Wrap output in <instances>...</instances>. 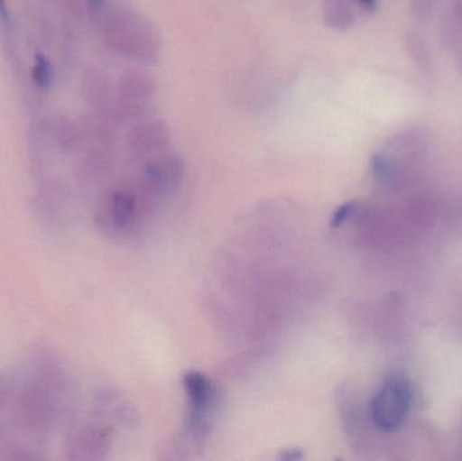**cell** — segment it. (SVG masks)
Wrapping results in <instances>:
<instances>
[{
    "label": "cell",
    "instance_id": "1",
    "mask_svg": "<svg viewBox=\"0 0 462 461\" xmlns=\"http://www.w3.org/2000/svg\"><path fill=\"white\" fill-rule=\"evenodd\" d=\"M67 387L65 373L54 357L43 355L35 375L24 384L18 397V419L30 432L45 435L56 427Z\"/></svg>",
    "mask_w": 462,
    "mask_h": 461
},
{
    "label": "cell",
    "instance_id": "2",
    "mask_svg": "<svg viewBox=\"0 0 462 461\" xmlns=\"http://www.w3.org/2000/svg\"><path fill=\"white\" fill-rule=\"evenodd\" d=\"M103 40L111 53L141 64L159 60L162 41L146 16L130 8H114L102 21Z\"/></svg>",
    "mask_w": 462,
    "mask_h": 461
},
{
    "label": "cell",
    "instance_id": "3",
    "mask_svg": "<svg viewBox=\"0 0 462 461\" xmlns=\"http://www.w3.org/2000/svg\"><path fill=\"white\" fill-rule=\"evenodd\" d=\"M156 91V80L148 72L127 70L122 73L116 86V97L111 111L113 124L140 121L148 114Z\"/></svg>",
    "mask_w": 462,
    "mask_h": 461
},
{
    "label": "cell",
    "instance_id": "4",
    "mask_svg": "<svg viewBox=\"0 0 462 461\" xmlns=\"http://www.w3.org/2000/svg\"><path fill=\"white\" fill-rule=\"evenodd\" d=\"M412 403V389L409 379L402 373H391L374 395L371 417L383 432H393L409 416Z\"/></svg>",
    "mask_w": 462,
    "mask_h": 461
},
{
    "label": "cell",
    "instance_id": "5",
    "mask_svg": "<svg viewBox=\"0 0 462 461\" xmlns=\"http://www.w3.org/2000/svg\"><path fill=\"white\" fill-rule=\"evenodd\" d=\"M189 398L187 430L195 441H205L210 432V420L218 403V392L205 373L189 371L183 378Z\"/></svg>",
    "mask_w": 462,
    "mask_h": 461
},
{
    "label": "cell",
    "instance_id": "6",
    "mask_svg": "<svg viewBox=\"0 0 462 461\" xmlns=\"http://www.w3.org/2000/svg\"><path fill=\"white\" fill-rule=\"evenodd\" d=\"M80 94L94 114L106 116L111 121L116 87L105 70L97 67H88L84 69L80 80Z\"/></svg>",
    "mask_w": 462,
    "mask_h": 461
},
{
    "label": "cell",
    "instance_id": "7",
    "mask_svg": "<svg viewBox=\"0 0 462 461\" xmlns=\"http://www.w3.org/2000/svg\"><path fill=\"white\" fill-rule=\"evenodd\" d=\"M170 129L162 119H146L133 124L127 134V146L138 157L159 156L170 145Z\"/></svg>",
    "mask_w": 462,
    "mask_h": 461
},
{
    "label": "cell",
    "instance_id": "8",
    "mask_svg": "<svg viewBox=\"0 0 462 461\" xmlns=\"http://www.w3.org/2000/svg\"><path fill=\"white\" fill-rule=\"evenodd\" d=\"M137 197L127 189H114L106 198L100 211L102 224L108 229L125 232L134 225L138 216Z\"/></svg>",
    "mask_w": 462,
    "mask_h": 461
},
{
    "label": "cell",
    "instance_id": "9",
    "mask_svg": "<svg viewBox=\"0 0 462 461\" xmlns=\"http://www.w3.org/2000/svg\"><path fill=\"white\" fill-rule=\"evenodd\" d=\"M184 164L178 156H157L143 168L145 186L156 194H165L178 189L183 180Z\"/></svg>",
    "mask_w": 462,
    "mask_h": 461
},
{
    "label": "cell",
    "instance_id": "10",
    "mask_svg": "<svg viewBox=\"0 0 462 461\" xmlns=\"http://www.w3.org/2000/svg\"><path fill=\"white\" fill-rule=\"evenodd\" d=\"M46 134L61 153L69 154L80 151L87 143V132L83 122L67 115L53 116L46 124Z\"/></svg>",
    "mask_w": 462,
    "mask_h": 461
},
{
    "label": "cell",
    "instance_id": "11",
    "mask_svg": "<svg viewBox=\"0 0 462 461\" xmlns=\"http://www.w3.org/2000/svg\"><path fill=\"white\" fill-rule=\"evenodd\" d=\"M106 438L95 428H81L68 438V457L72 460H92L105 451Z\"/></svg>",
    "mask_w": 462,
    "mask_h": 461
},
{
    "label": "cell",
    "instance_id": "12",
    "mask_svg": "<svg viewBox=\"0 0 462 461\" xmlns=\"http://www.w3.org/2000/svg\"><path fill=\"white\" fill-rule=\"evenodd\" d=\"M323 21L334 30H346L353 26L356 18L349 0H322Z\"/></svg>",
    "mask_w": 462,
    "mask_h": 461
},
{
    "label": "cell",
    "instance_id": "13",
    "mask_svg": "<svg viewBox=\"0 0 462 461\" xmlns=\"http://www.w3.org/2000/svg\"><path fill=\"white\" fill-rule=\"evenodd\" d=\"M32 83L41 91H49L54 84L56 72L53 64L45 54L37 51L32 59V70H30Z\"/></svg>",
    "mask_w": 462,
    "mask_h": 461
},
{
    "label": "cell",
    "instance_id": "14",
    "mask_svg": "<svg viewBox=\"0 0 462 461\" xmlns=\"http://www.w3.org/2000/svg\"><path fill=\"white\" fill-rule=\"evenodd\" d=\"M0 30H2L3 42L8 48L14 46L13 16H11L8 0H0Z\"/></svg>",
    "mask_w": 462,
    "mask_h": 461
},
{
    "label": "cell",
    "instance_id": "15",
    "mask_svg": "<svg viewBox=\"0 0 462 461\" xmlns=\"http://www.w3.org/2000/svg\"><path fill=\"white\" fill-rule=\"evenodd\" d=\"M84 7L89 19L95 23H100L105 18L106 7H107V0H83Z\"/></svg>",
    "mask_w": 462,
    "mask_h": 461
},
{
    "label": "cell",
    "instance_id": "16",
    "mask_svg": "<svg viewBox=\"0 0 462 461\" xmlns=\"http://www.w3.org/2000/svg\"><path fill=\"white\" fill-rule=\"evenodd\" d=\"M356 208H357V203L349 202L342 205L338 210L334 213L333 217V226L338 227L341 226L342 224L349 219V217H352V214L355 213Z\"/></svg>",
    "mask_w": 462,
    "mask_h": 461
},
{
    "label": "cell",
    "instance_id": "17",
    "mask_svg": "<svg viewBox=\"0 0 462 461\" xmlns=\"http://www.w3.org/2000/svg\"><path fill=\"white\" fill-rule=\"evenodd\" d=\"M8 400H10V389H8V383L2 378V376H0V414L3 413L5 406L8 405Z\"/></svg>",
    "mask_w": 462,
    "mask_h": 461
},
{
    "label": "cell",
    "instance_id": "18",
    "mask_svg": "<svg viewBox=\"0 0 462 461\" xmlns=\"http://www.w3.org/2000/svg\"><path fill=\"white\" fill-rule=\"evenodd\" d=\"M356 3L366 13H374L377 10V0H356Z\"/></svg>",
    "mask_w": 462,
    "mask_h": 461
}]
</instances>
